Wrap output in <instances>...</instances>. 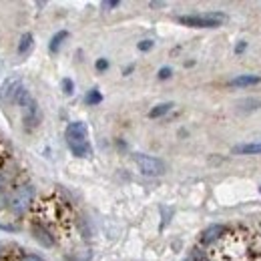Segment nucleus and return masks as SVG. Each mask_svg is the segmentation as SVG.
<instances>
[{"label": "nucleus", "instance_id": "f257e3e1", "mask_svg": "<svg viewBox=\"0 0 261 261\" xmlns=\"http://www.w3.org/2000/svg\"><path fill=\"white\" fill-rule=\"evenodd\" d=\"M65 137H66V145L72 151V155L83 157V159L85 157H91L93 149H91V143H89V129H87L85 123H81V121L70 123L66 127Z\"/></svg>", "mask_w": 261, "mask_h": 261}, {"label": "nucleus", "instance_id": "6ab92c4d", "mask_svg": "<svg viewBox=\"0 0 261 261\" xmlns=\"http://www.w3.org/2000/svg\"><path fill=\"white\" fill-rule=\"evenodd\" d=\"M169 76H171V68L169 66H165V68L159 70V79H169Z\"/></svg>", "mask_w": 261, "mask_h": 261}, {"label": "nucleus", "instance_id": "4be33fe9", "mask_svg": "<svg viewBox=\"0 0 261 261\" xmlns=\"http://www.w3.org/2000/svg\"><path fill=\"white\" fill-rule=\"evenodd\" d=\"M102 6H105V8H115V6H119V2H117V0H111V2H105Z\"/></svg>", "mask_w": 261, "mask_h": 261}, {"label": "nucleus", "instance_id": "ddd939ff", "mask_svg": "<svg viewBox=\"0 0 261 261\" xmlns=\"http://www.w3.org/2000/svg\"><path fill=\"white\" fill-rule=\"evenodd\" d=\"M171 107H173V102H161V105H157L155 109H151V111H149V117H151V119L163 117L165 113H169V111H171Z\"/></svg>", "mask_w": 261, "mask_h": 261}, {"label": "nucleus", "instance_id": "9b49d317", "mask_svg": "<svg viewBox=\"0 0 261 261\" xmlns=\"http://www.w3.org/2000/svg\"><path fill=\"white\" fill-rule=\"evenodd\" d=\"M261 102L257 98H245V100H239L237 102V109L241 111V113H249V111H255V109H259Z\"/></svg>", "mask_w": 261, "mask_h": 261}, {"label": "nucleus", "instance_id": "dca6fc26", "mask_svg": "<svg viewBox=\"0 0 261 261\" xmlns=\"http://www.w3.org/2000/svg\"><path fill=\"white\" fill-rule=\"evenodd\" d=\"M85 100H87V105H98V102L102 100V95L98 93L97 89H93V91L87 95V98H85Z\"/></svg>", "mask_w": 261, "mask_h": 261}, {"label": "nucleus", "instance_id": "2eb2a0df", "mask_svg": "<svg viewBox=\"0 0 261 261\" xmlns=\"http://www.w3.org/2000/svg\"><path fill=\"white\" fill-rule=\"evenodd\" d=\"M31 48H33V34L27 33L24 36H22V38H20V44H18V53H20V55H27Z\"/></svg>", "mask_w": 261, "mask_h": 261}, {"label": "nucleus", "instance_id": "b1692460", "mask_svg": "<svg viewBox=\"0 0 261 261\" xmlns=\"http://www.w3.org/2000/svg\"><path fill=\"white\" fill-rule=\"evenodd\" d=\"M2 159H4V147H2V143H0V165H2Z\"/></svg>", "mask_w": 261, "mask_h": 261}, {"label": "nucleus", "instance_id": "0eeeda50", "mask_svg": "<svg viewBox=\"0 0 261 261\" xmlns=\"http://www.w3.org/2000/svg\"><path fill=\"white\" fill-rule=\"evenodd\" d=\"M257 83H261V76H257V74H241V76H235L229 81L231 87H251Z\"/></svg>", "mask_w": 261, "mask_h": 261}, {"label": "nucleus", "instance_id": "9d476101", "mask_svg": "<svg viewBox=\"0 0 261 261\" xmlns=\"http://www.w3.org/2000/svg\"><path fill=\"white\" fill-rule=\"evenodd\" d=\"M33 233H34V237H36V241H38V243H42L44 247H50V245L55 243V241H53V237L48 235V231H44V229L38 227V225H34Z\"/></svg>", "mask_w": 261, "mask_h": 261}, {"label": "nucleus", "instance_id": "423d86ee", "mask_svg": "<svg viewBox=\"0 0 261 261\" xmlns=\"http://www.w3.org/2000/svg\"><path fill=\"white\" fill-rule=\"evenodd\" d=\"M22 89V83L18 81V79H8L4 85H2V93H0V97H2V100L6 102H14V98H16V95H18V91Z\"/></svg>", "mask_w": 261, "mask_h": 261}, {"label": "nucleus", "instance_id": "412c9836", "mask_svg": "<svg viewBox=\"0 0 261 261\" xmlns=\"http://www.w3.org/2000/svg\"><path fill=\"white\" fill-rule=\"evenodd\" d=\"M20 261H44V259H40L38 255H24Z\"/></svg>", "mask_w": 261, "mask_h": 261}, {"label": "nucleus", "instance_id": "f3484780", "mask_svg": "<svg viewBox=\"0 0 261 261\" xmlns=\"http://www.w3.org/2000/svg\"><path fill=\"white\" fill-rule=\"evenodd\" d=\"M63 91H65L66 95H72L74 85H72V81H70V79H65V81H63Z\"/></svg>", "mask_w": 261, "mask_h": 261}, {"label": "nucleus", "instance_id": "1a4fd4ad", "mask_svg": "<svg viewBox=\"0 0 261 261\" xmlns=\"http://www.w3.org/2000/svg\"><path fill=\"white\" fill-rule=\"evenodd\" d=\"M223 231H225V229L221 227V225H211V227H207L205 231H203L201 241H203V243H213L219 235H223Z\"/></svg>", "mask_w": 261, "mask_h": 261}, {"label": "nucleus", "instance_id": "5701e85b", "mask_svg": "<svg viewBox=\"0 0 261 261\" xmlns=\"http://www.w3.org/2000/svg\"><path fill=\"white\" fill-rule=\"evenodd\" d=\"M245 50V44H237V48H235V53H243Z\"/></svg>", "mask_w": 261, "mask_h": 261}, {"label": "nucleus", "instance_id": "7ed1b4c3", "mask_svg": "<svg viewBox=\"0 0 261 261\" xmlns=\"http://www.w3.org/2000/svg\"><path fill=\"white\" fill-rule=\"evenodd\" d=\"M33 199H34V187L33 185H29V183H24V185H18V187L10 193L6 205L10 207V211H12V213L22 215V213L31 207Z\"/></svg>", "mask_w": 261, "mask_h": 261}, {"label": "nucleus", "instance_id": "aec40b11", "mask_svg": "<svg viewBox=\"0 0 261 261\" xmlns=\"http://www.w3.org/2000/svg\"><path fill=\"white\" fill-rule=\"evenodd\" d=\"M107 66H109V63H107L105 59H100V61H97V68H98V70H105Z\"/></svg>", "mask_w": 261, "mask_h": 261}, {"label": "nucleus", "instance_id": "39448f33", "mask_svg": "<svg viewBox=\"0 0 261 261\" xmlns=\"http://www.w3.org/2000/svg\"><path fill=\"white\" fill-rule=\"evenodd\" d=\"M38 123H40V111H38L36 100L33 98V100L24 107V127H27V130H33Z\"/></svg>", "mask_w": 261, "mask_h": 261}, {"label": "nucleus", "instance_id": "f8f14e48", "mask_svg": "<svg viewBox=\"0 0 261 261\" xmlns=\"http://www.w3.org/2000/svg\"><path fill=\"white\" fill-rule=\"evenodd\" d=\"M4 203H8V179H6V175L0 171V207H2Z\"/></svg>", "mask_w": 261, "mask_h": 261}, {"label": "nucleus", "instance_id": "20e7f679", "mask_svg": "<svg viewBox=\"0 0 261 261\" xmlns=\"http://www.w3.org/2000/svg\"><path fill=\"white\" fill-rule=\"evenodd\" d=\"M133 159H135V163L139 167V171H141L143 175H147V177H159V175H163L165 171H167V165H165L161 159H157V157L137 153Z\"/></svg>", "mask_w": 261, "mask_h": 261}, {"label": "nucleus", "instance_id": "4468645a", "mask_svg": "<svg viewBox=\"0 0 261 261\" xmlns=\"http://www.w3.org/2000/svg\"><path fill=\"white\" fill-rule=\"evenodd\" d=\"M66 36H68V33L66 31H59V33L53 36V40H50V53H57L59 48H61V44H63V40H66Z\"/></svg>", "mask_w": 261, "mask_h": 261}, {"label": "nucleus", "instance_id": "f03ea898", "mask_svg": "<svg viewBox=\"0 0 261 261\" xmlns=\"http://www.w3.org/2000/svg\"><path fill=\"white\" fill-rule=\"evenodd\" d=\"M177 20L185 27H193V29H217L225 22V14L223 12H203V14H185V16H177Z\"/></svg>", "mask_w": 261, "mask_h": 261}, {"label": "nucleus", "instance_id": "a211bd4d", "mask_svg": "<svg viewBox=\"0 0 261 261\" xmlns=\"http://www.w3.org/2000/svg\"><path fill=\"white\" fill-rule=\"evenodd\" d=\"M153 48V40H143L139 42V50H151Z\"/></svg>", "mask_w": 261, "mask_h": 261}, {"label": "nucleus", "instance_id": "6e6552de", "mask_svg": "<svg viewBox=\"0 0 261 261\" xmlns=\"http://www.w3.org/2000/svg\"><path fill=\"white\" fill-rule=\"evenodd\" d=\"M233 153L237 155H261V143H245V145H235Z\"/></svg>", "mask_w": 261, "mask_h": 261}]
</instances>
